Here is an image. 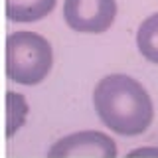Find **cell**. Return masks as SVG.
I'll use <instances>...</instances> for the list:
<instances>
[{
  "instance_id": "6da1fadb",
  "label": "cell",
  "mask_w": 158,
  "mask_h": 158,
  "mask_svg": "<svg viewBox=\"0 0 158 158\" xmlns=\"http://www.w3.org/2000/svg\"><path fill=\"white\" fill-rule=\"evenodd\" d=\"M93 105L99 118L117 135H142L154 118V105L148 91L125 73L105 75L95 85Z\"/></svg>"
},
{
  "instance_id": "7a4b0ae2",
  "label": "cell",
  "mask_w": 158,
  "mask_h": 158,
  "mask_svg": "<svg viewBox=\"0 0 158 158\" xmlns=\"http://www.w3.org/2000/svg\"><path fill=\"white\" fill-rule=\"evenodd\" d=\"M53 67V49L44 36L18 30L6 38V75L20 85H38Z\"/></svg>"
},
{
  "instance_id": "3957f363",
  "label": "cell",
  "mask_w": 158,
  "mask_h": 158,
  "mask_svg": "<svg viewBox=\"0 0 158 158\" xmlns=\"http://www.w3.org/2000/svg\"><path fill=\"white\" fill-rule=\"evenodd\" d=\"M67 26L81 34H103L117 18V0H63Z\"/></svg>"
},
{
  "instance_id": "277c9868",
  "label": "cell",
  "mask_w": 158,
  "mask_h": 158,
  "mask_svg": "<svg viewBox=\"0 0 158 158\" xmlns=\"http://www.w3.org/2000/svg\"><path fill=\"white\" fill-rule=\"evenodd\" d=\"M48 158H117V144L101 131H79L59 138Z\"/></svg>"
},
{
  "instance_id": "5b68a950",
  "label": "cell",
  "mask_w": 158,
  "mask_h": 158,
  "mask_svg": "<svg viewBox=\"0 0 158 158\" xmlns=\"http://www.w3.org/2000/svg\"><path fill=\"white\" fill-rule=\"evenodd\" d=\"M57 0H6V16L12 22H38L46 18Z\"/></svg>"
},
{
  "instance_id": "8992f818",
  "label": "cell",
  "mask_w": 158,
  "mask_h": 158,
  "mask_svg": "<svg viewBox=\"0 0 158 158\" xmlns=\"http://www.w3.org/2000/svg\"><path fill=\"white\" fill-rule=\"evenodd\" d=\"M136 48L142 57L158 65V12L140 22L136 32Z\"/></svg>"
},
{
  "instance_id": "52a82bcc",
  "label": "cell",
  "mask_w": 158,
  "mask_h": 158,
  "mask_svg": "<svg viewBox=\"0 0 158 158\" xmlns=\"http://www.w3.org/2000/svg\"><path fill=\"white\" fill-rule=\"evenodd\" d=\"M30 113L28 101L22 93L6 91V136H12L24 127Z\"/></svg>"
},
{
  "instance_id": "ba28073f",
  "label": "cell",
  "mask_w": 158,
  "mask_h": 158,
  "mask_svg": "<svg viewBox=\"0 0 158 158\" xmlns=\"http://www.w3.org/2000/svg\"><path fill=\"white\" fill-rule=\"evenodd\" d=\"M127 158H158V148L156 146H142L135 148L127 154Z\"/></svg>"
}]
</instances>
